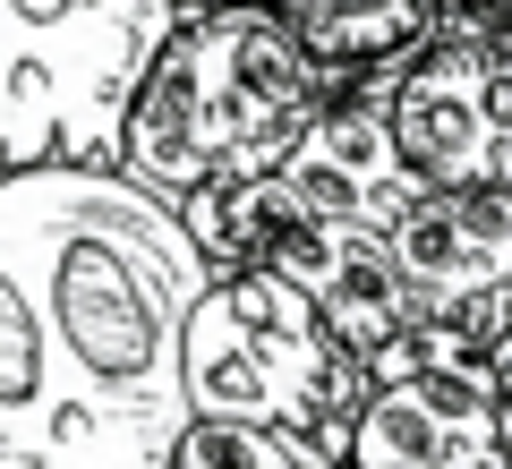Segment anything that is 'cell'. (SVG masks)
Listing matches in <instances>:
<instances>
[{"mask_svg": "<svg viewBox=\"0 0 512 469\" xmlns=\"http://www.w3.org/2000/svg\"><path fill=\"white\" fill-rule=\"evenodd\" d=\"M0 273L18 282L52 359L111 427L154 452L180 444V325L214 282L180 205L137 188L128 171L86 163L0 171Z\"/></svg>", "mask_w": 512, "mask_h": 469, "instance_id": "6da1fadb", "label": "cell"}, {"mask_svg": "<svg viewBox=\"0 0 512 469\" xmlns=\"http://www.w3.org/2000/svg\"><path fill=\"white\" fill-rule=\"evenodd\" d=\"M350 94L333 69H316L299 26L274 0L197 9L163 35L137 94L120 111V171L154 197H197L222 180H256L291 154V137L316 111Z\"/></svg>", "mask_w": 512, "mask_h": 469, "instance_id": "7a4b0ae2", "label": "cell"}, {"mask_svg": "<svg viewBox=\"0 0 512 469\" xmlns=\"http://www.w3.org/2000/svg\"><path fill=\"white\" fill-rule=\"evenodd\" d=\"M180 393L188 418H248V427H282L342 469L350 410L367 393V367L325 333L308 299L282 273L239 265L197 290L180 325Z\"/></svg>", "mask_w": 512, "mask_h": 469, "instance_id": "3957f363", "label": "cell"}, {"mask_svg": "<svg viewBox=\"0 0 512 469\" xmlns=\"http://www.w3.org/2000/svg\"><path fill=\"white\" fill-rule=\"evenodd\" d=\"M180 18V0H0V171H120V111Z\"/></svg>", "mask_w": 512, "mask_h": 469, "instance_id": "277c9868", "label": "cell"}, {"mask_svg": "<svg viewBox=\"0 0 512 469\" xmlns=\"http://www.w3.org/2000/svg\"><path fill=\"white\" fill-rule=\"evenodd\" d=\"M342 469H504L487 350L453 342L444 325H410L393 350H376Z\"/></svg>", "mask_w": 512, "mask_h": 469, "instance_id": "5b68a950", "label": "cell"}, {"mask_svg": "<svg viewBox=\"0 0 512 469\" xmlns=\"http://www.w3.org/2000/svg\"><path fill=\"white\" fill-rule=\"evenodd\" d=\"M393 273H402L419 325H444L453 342L487 350L512 325V197L504 188H427L393 231Z\"/></svg>", "mask_w": 512, "mask_h": 469, "instance_id": "8992f818", "label": "cell"}, {"mask_svg": "<svg viewBox=\"0 0 512 469\" xmlns=\"http://www.w3.org/2000/svg\"><path fill=\"white\" fill-rule=\"evenodd\" d=\"M384 86V128L419 188H487L495 171V103H487V0H461L419 60Z\"/></svg>", "mask_w": 512, "mask_h": 469, "instance_id": "52a82bcc", "label": "cell"}, {"mask_svg": "<svg viewBox=\"0 0 512 469\" xmlns=\"http://www.w3.org/2000/svg\"><path fill=\"white\" fill-rule=\"evenodd\" d=\"M274 180L291 188L316 222H342V231H393V222L427 197V188L410 180L393 128H384V86L376 77L350 86V94H333V103L299 128L291 154L274 163Z\"/></svg>", "mask_w": 512, "mask_h": 469, "instance_id": "ba28073f", "label": "cell"}, {"mask_svg": "<svg viewBox=\"0 0 512 469\" xmlns=\"http://www.w3.org/2000/svg\"><path fill=\"white\" fill-rule=\"evenodd\" d=\"M453 9L461 0H308L282 18L299 26L316 69H333L342 86H367V77H393L402 60H419Z\"/></svg>", "mask_w": 512, "mask_h": 469, "instance_id": "9c48e42d", "label": "cell"}, {"mask_svg": "<svg viewBox=\"0 0 512 469\" xmlns=\"http://www.w3.org/2000/svg\"><path fill=\"white\" fill-rule=\"evenodd\" d=\"M171 469H325L299 435L282 427H248V418H188Z\"/></svg>", "mask_w": 512, "mask_h": 469, "instance_id": "30bf717a", "label": "cell"}, {"mask_svg": "<svg viewBox=\"0 0 512 469\" xmlns=\"http://www.w3.org/2000/svg\"><path fill=\"white\" fill-rule=\"evenodd\" d=\"M487 376H495V452H504V469H512V325L487 342Z\"/></svg>", "mask_w": 512, "mask_h": 469, "instance_id": "8fae6325", "label": "cell"}, {"mask_svg": "<svg viewBox=\"0 0 512 469\" xmlns=\"http://www.w3.org/2000/svg\"><path fill=\"white\" fill-rule=\"evenodd\" d=\"M487 188H504V197H512V128L495 137V171H487Z\"/></svg>", "mask_w": 512, "mask_h": 469, "instance_id": "7c38bea8", "label": "cell"}, {"mask_svg": "<svg viewBox=\"0 0 512 469\" xmlns=\"http://www.w3.org/2000/svg\"><path fill=\"white\" fill-rule=\"evenodd\" d=\"M180 9H188V18H197V9H231V0H180Z\"/></svg>", "mask_w": 512, "mask_h": 469, "instance_id": "4fadbf2b", "label": "cell"}, {"mask_svg": "<svg viewBox=\"0 0 512 469\" xmlns=\"http://www.w3.org/2000/svg\"><path fill=\"white\" fill-rule=\"evenodd\" d=\"M274 9H308V0H274Z\"/></svg>", "mask_w": 512, "mask_h": 469, "instance_id": "5bb4252c", "label": "cell"}, {"mask_svg": "<svg viewBox=\"0 0 512 469\" xmlns=\"http://www.w3.org/2000/svg\"><path fill=\"white\" fill-rule=\"evenodd\" d=\"M495 9H512V0H495Z\"/></svg>", "mask_w": 512, "mask_h": 469, "instance_id": "9a60e30c", "label": "cell"}]
</instances>
